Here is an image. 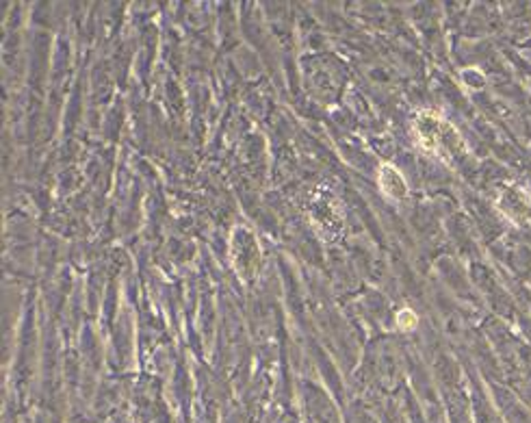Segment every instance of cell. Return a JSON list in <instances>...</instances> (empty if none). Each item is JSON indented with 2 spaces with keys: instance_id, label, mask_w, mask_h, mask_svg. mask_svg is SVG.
Returning <instances> with one entry per match:
<instances>
[{
  "instance_id": "6da1fadb",
  "label": "cell",
  "mask_w": 531,
  "mask_h": 423,
  "mask_svg": "<svg viewBox=\"0 0 531 423\" xmlns=\"http://www.w3.org/2000/svg\"><path fill=\"white\" fill-rule=\"evenodd\" d=\"M414 135L425 152L440 158H449L462 146L453 126L432 113H421L414 120Z\"/></svg>"
},
{
  "instance_id": "7a4b0ae2",
  "label": "cell",
  "mask_w": 531,
  "mask_h": 423,
  "mask_svg": "<svg viewBox=\"0 0 531 423\" xmlns=\"http://www.w3.org/2000/svg\"><path fill=\"white\" fill-rule=\"evenodd\" d=\"M380 187L382 191L393 200H403L408 195V185L401 176V172L393 165L380 168Z\"/></svg>"
},
{
  "instance_id": "3957f363",
  "label": "cell",
  "mask_w": 531,
  "mask_h": 423,
  "mask_svg": "<svg viewBox=\"0 0 531 423\" xmlns=\"http://www.w3.org/2000/svg\"><path fill=\"white\" fill-rule=\"evenodd\" d=\"M416 312L414 310H410V308H403V310H399V315H397V326L401 328V330H412V328H416Z\"/></svg>"
}]
</instances>
